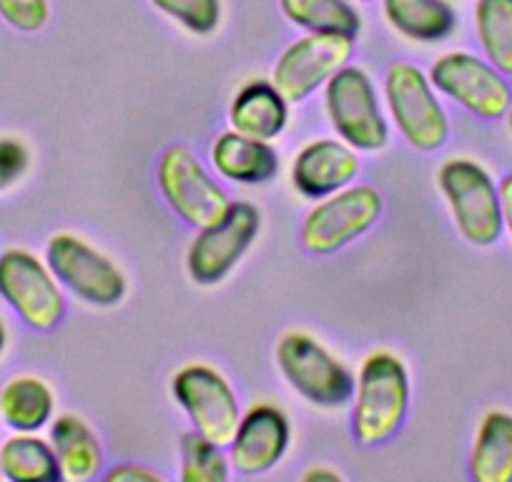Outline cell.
Returning a JSON list of instances; mask_svg holds the SVG:
<instances>
[{
    "mask_svg": "<svg viewBox=\"0 0 512 482\" xmlns=\"http://www.w3.org/2000/svg\"><path fill=\"white\" fill-rule=\"evenodd\" d=\"M410 405V380L402 359L372 352L364 359L354 402V435L362 445H379L400 430Z\"/></svg>",
    "mask_w": 512,
    "mask_h": 482,
    "instance_id": "cell-1",
    "label": "cell"
},
{
    "mask_svg": "<svg viewBox=\"0 0 512 482\" xmlns=\"http://www.w3.org/2000/svg\"><path fill=\"white\" fill-rule=\"evenodd\" d=\"M440 189L450 204L457 229L475 247H490L502 234L500 194L480 164L452 159L440 169Z\"/></svg>",
    "mask_w": 512,
    "mask_h": 482,
    "instance_id": "cell-2",
    "label": "cell"
},
{
    "mask_svg": "<svg viewBox=\"0 0 512 482\" xmlns=\"http://www.w3.org/2000/svg\"><path fill=\"white\" fill-rule=\"evenodd\" d=\"M0 299L38 332L53 329L66 314L56 274L26 249H6L0 254Z\"/></svg>",
    "mask_w": 512,
    "mask_h": 482,
    "instance_id": "cell-3",
    "label": "cell"
},
{
    "mask_svg": "<svg viewBox=\"0 0 512 482\" xmlns=\"http://www.w3.org/2000/svg\"><path fill=\"white\" fill-rule=\"evenodd\" d=\"M387 103L402 136L420 151H435L447 141L450 126L430 81L412 63L397 61L387 71Z\"/></svg>",
    "mask_w": 512,
    "mask_h": 482,
    "instance_id": "cell-4",
    "label": "cell"
},
{
    "mask_svg": "<svg viewBox=\"0 0 512 482\" xmlns=\"http://www.w3.org/2000/svg\"><path fill=\"white\" fill-rule=\"evenodd\" d=\"M277 359L289 385L314 405L342 407L352 397L354 380L347 367L309 334H287L279 342Z\"/></svg>",
    "mask_w": 512,
    "mask_h": 482,
    "instance_id": "cell-5",
    "label": "cell"
},
{
    "mask_svg": "<svg viewBox=\"0 0 512 482\" xmlns=\"http://www.w3.org/2000/svg\"><path fill=\"white\" fill-rule=\"evenodd\" d=\"M46 259L58 282L71 289L83 302H91L96 307H111V304L121 302L126 294V279H123L121 269L101 252L88 247L78 236H53L48 241Z\"/></svg>",
    "mask_w": 512,
    "mask_h": 482,
    "instance_id": "cell-6",
    "label": "cell"
},
{
    "mask_svg": "<svg viewBox=\"0 0 512 482\" xmlns=\"http://www.w3.org/2000/svg\"><path fill=\"white\" fill-rule=\"evenodd\" d=\"M327 113L349 146L377 151L387 144V124L377 106L372 81L362 68L344 66L327 81Z\"/></svg>",
    "mask_w": 512,
    "mask_h": 482,
    "instance_id": "cell-7",
    "label": "cell"
},
{
    "mask_svg": "<svg viewBox=\"0 0 512 482\" xmlns=\"http://www.w3.org/2000/svg\"><path fill=\"white\" fill-rule=\"evenodd\" d=\"M432 86L460 103L475 116L495 121L512 106L510 83L505 73L497 71L490 61H480L472 53H447L432 66Z\"/></svg>",
    "mask_w": 512,
    "mask_h": 482,
    "instance_id": "cell-8",
    "label": "cell"
},
{
    "mask_svg": "<svg viewBox=\"0 0 512 482\" xmlns=\"http://www.w3.org/2000/svg\"><path fill=\"white\" fill-rule=\"evenodd\" d=\"M176 402L184 407L196 432L209 437L214 445H231L239 430V402L229 382L206 365H189L174 377Z\"/></svg>",
    "mask_w": 512,
    "mask_h": 482,
    "instance_id": "cell-9",
    "label": "cell"
},
{
    "mask_svg": "<svg viewBox=\"0 0 512 482\" xmlns=\"http://www.w3.org/2000/svg\"><path fill=\"white\" fill-rule=\"evenodd\" d=\"M159 184L171 209L191 226L216 224L226 216L231 201L216 186L186 146H171L159 164Z\"/></svg>",
    "mask_w": 512,
    "mask_h": 482,
    "instance_id": "cell-10",
    "label": "cell"
},
{
    "mask_svg": "<svg viewBox=\"0 0 512 482\" xmlns=\"http://www.w3.org/2000/svg\"><path fill=\"white\" fill-rule=\"evenodd\" d=\"M354 53V38L342 33H309L289 46L274 66V88L289 103H299L327 83Z\"/></svg>",
    "mask_w": 512,
    "mask_h": 482,
    "instance_id": "cell-11",
    "label": "cell"
},
{
    "mask_svg": "<svg viewBox=\"0 0 512 482\" xmlns=\"http://www.w3.org/2000/svg\"><path fill=\"white\" fill-rule=\"evenodd\" d=\"M259 211L251 204H231L229 211L216 224L204 226L189 247L186 267L194 282L216 284L231 272L241 254L249 249L259 234Z\"/></svg>",
    "mask_w": 512,
    "mask_h": 482,
    "instance_id": "cell-12",
    "label": "cell"
},
{
    "mask_svg": "<svg viewBox=\"0 0 512 482\" xmlns=\"http://www.w3.org/2000/svg\"><path fill=\"white\" fill-rule=\"evenodd\" d=\"M382 211V199L372 186L339 191L309 211L302 226V241L309 252L329 254L342 249L369 229Z\"/></svg>",
    "mask_w": 512,
    "mask_h": 482,
    "instance_id": "cell-13",
    "label": "cell"
},
{
    "mask_svg": "<svg viewBox=\"0 0 512 482\" xmlns=\"http://www.w3.org/2000/svg\"><path fill=\"white\" fill-rule=\"evenodd\" d=\"M289 445V420L272 405H256L231 440V462L244 475H259L279 462Z\"/></svg>",
    "mask_w": 512,
    "mask_h": 482,
    "instance_id": "cell-14",
    "label": "cell"
},
{
    "mask_svg": "<svg viewBox=\"0 0 512 482\" xmlns=\"http://www.w3.org/2000/svg\"><path fill=\"white\" fill-rule=\"evenodd\" d=\"M359 161L342 141H314L299 151L292 169V181L304 196H327L347 186L357 176Z\"/></svg>",
    "mask_w": 512,
    "mask_h": 482,
    "instance_id": "cell-15",
    "label": "cell"
},
{
    "mask_svg": "<svg viewBox=\"0 0 512 482\" xmlns=\"http://www.w3.org/2000/svg\"><path fill=\"white\" fill-rule=\"evenodd\" d=\"M229 118L236 134L272 141L287 126V98L274 88V83L254 81L234 98Z\"/></svg>",
    "mask_w": 512,
    "mask_h": 482,
    "instance_id": "cell-16",
    "label": "cell"
},
{
    "mask_svg": "<svg viewBox=\"0 0 512 482\" xmlns=\"http://www.w3.org/2000/svg\"><path fill=\"white\" fill-rule=\"evenodd\" d=\"M216 171L236 184H264L279 169L277 151L267 141L249 139L244 134H224L211 149Z\"/></svg>",
    "mask_w": 512,
    "mask_h": 482,
    "instance_id": "cell-17",
    "label": "cell"
},
{
    "mask_svg": "<svg viewBox=\"0 0 512 482\" xmlns=\"http://www.w3.org/2000/svg\"><path fill=\"white\" fill-rule=\"evenodd\" d=\"M470 475L477 482H512V415L492 410L482 417L470 457Z\"/></svg>",
    "mask_w": 512,
    "mask_h": 482,
    "instance_id": "cell-18",
    "label": "cell"
},
{
    "mask_svg": "<svg viewBox=\"0 0 512 482\" xmlns=\"http://www.w3.org/2000/svg\"><path fill=\"white\" fill-rule=\"evenodd\" d=\"M53 392L41 377H13L0 390V420L13 432H38L53 417Z\"/></svg>",
    "mask_w": 512,
    "mask_h": 482,
    "instance_id": "cell-19",
    "label": "cell"
},
{
    "mask_svg": "<svg viewBox=\"0 0 512 482\" xmlns=\"http://www.w3.org/2000/svg\"><path fill=\"white\" fill-rule=\"evenodd\" d=\"M51 447L66 480H88L101 467V447L81 417H58L51 427Z\"/></svg>",
    "mask_w": 512,
    "mask_h": 482,
    "instance_id": "cell-20",
    "label": "cell"
},
{
    "mask_svg": "<svg viewBox=\"0 0 512 482\" xmlns=\"http://www.w3.org/2000/svg\"><path fill=\"white\" fill-rule=\"evenodd\" d=\"M0 472L13 482H53L63 477L51 442L33 432H16L0 445Z\"/></svg>",
    "mask_w": 512,
    "mask_h": 482,
    "instance_id": "cell-21",
    "label": "cell"
},
{
    "mask_svg": "<svg viewBox=\"0 0 512 482\" xmlns=\"http://www.w3.org/2000/svg\"><path fill=\"white\" fill-rule=\"evenodd\" d=\"M384 16L402 36L422 43L450 36L457 21L447 0H384Z\"/></svg>",
    "mask_w": 512,
    "mask_h": 482,
    "instance_id": "cell-22",
    "label": "cell"
},
{
    "mask_svg": "<svg viewBox=\"0 0 512 482\" xmlns=\"http://www.w3.org/2000/svg\"><path fill=\"white\" fill-rule=\"evenodd\" d=\"M475 26L487 61L512 76V0H477Z\"/></svg>",
    "mask_w": 512,
    "mask_h": 482,
    "instance_id": "cell-23",
    "label": "cell"
},
{
    "mask_svg": "<svg viewBox=\"0 0 512 482\" xmlns=\"http://www.w3.org/2000/svg\"><path fill=\"white\" fill-rule=\"evenodd\" d=\"M284 16L312 33L357 36L362 21L347 0H279Z\"/></svg>",
    "mask_w": 512,
    "mask_h": 482,
    "instance_id": "cell-24",
    "label": "cell"
},
{
    "mask_svg": "<svg viewBox=\"0 0 512 482\" xmlns=\"http://www.w3.org/2000/svg\"><path fill=\"white\" fill-rule=\"evenodd\" d=\"M181 480L184 482H224L229 467L219 445L201 432H189L181 440Z\"/></svg>",
    "mask_w": 512,
    "mask_h": 482,
    "instance_id": "cell-25",
    "label": "cell"
},
{
    "mask_svg": "<svg viewBox=\"0 0 512 482\" xmlns=\"http://www.w3.org/2000/svg\"><path fill=\"white\" fill-rule=\"evenodd\" d=\"M151 3L194 33H211L221 21V0H151Z\"/></svg>",
    "mask_w": 512,
    "mask_h": 482,
    "instance_id": "cell-26",
    "label": "cell"
},
{
    "mask_svg": "<svg viewBox=\"0 0 512 482\" xmlns=\"http://www.w3.org/2000/svg\"><path fill=\"white\" fill-rule=\"evenodd\" d=\"M0 18L21 33H36L51 18L48 0H0Z\"/></svg>",
    "mask_w": 512,
    "mask_h": 482,
    "instance_id": "cell-27",
    "label": "cell"
},
{
    "mask_svg": "<svg viewBox=\"0 0 512 482\" xmlns=\"http://www.w3.org/2000/svg\"><path fill=\"white\" fill-rule=\"evenodd\" d=\"M31 166V151L21 139L0 136V191L11 189Z\"/></svg>",
    "mask_w": 512,
    "mask_h": 482,
    "instance_id": "cell-28",
    "label": "cell"
},
{
    "mask_svg": "<svg viewBox=\"0 0 512 482\" xmlns=\"http://www.w3.org/2000/svg\"><path fill=\"white\" fill-rule=\"evenodd\" d=\"M108 480L116 482V480H146V482H159V475L146 467H134V465H123L116 467V470L108 472Z\"/></svg>",
    "mask_w": 512,
    "mask_h": 482,
    "instance_id": "cell-29",
    "label": "cell"
},
{
    "mask_svg": "<svg viewBox=\"0 0 512 482\" xmlns=\"http://www.w3.org/2000/svg\"><path fill=\"white\" fill-rule=\"evenodd\" d=\"M497 194H500V211H502V224L507 226L512 236V174H507L505 179L497 186Z\"/></svg>",
    "mask_w": 512,
    "mask_h": 482,
    "instance_id": "cell-30",
    "label": "cell"
},
{
    "mask_svg": "<svg viewBox=\"0 0 512 482\" xmlns=\"http://www.w3.org/2000/svg\"><path fill=\"white\" fill-rule=\"evenodd\" d=\"M312 480H342V475H339L337 470H327V467H314V470H309L307 475H304V482H312Z\"/></svg>",
    "mask_w": 512,
    "mask_h": 482,
    "instance_id": "cell-31",
    "label": "cell"
},
{
    "mask_svg": "<svg viewBox=\"0 0 512 482\" xmlns=\"http://www.w3.org/2000/svg\"><path fill=\"white\" fill-rule=\"evenodd\" d=\"M6 344H8V329H6V322L0 319V354H3Z\"/></svg>",
    "mask_w": 512,
    "mask_h": 482,
    "instance_id": "cell-32",
    "label": "cell"
},
{
    "mask_svg": "<svg viewBox=\"0 0 512 482\" xmlns=\"http://www.w3.org/2000/svg\"><path fill=\"white\" fill-rule=\"evenodd\" d=\"M510 129H512V113H510Z\"/></svg>",
    "mask_w": 512,
    "mask_h": 482,
    "instance_id": "cell-33",
    "label": "cell"
},
{
    "mask_svg": "<svg viewBox=\"0 0 512 482\" xmlns=\"http://www.w3.org/2000/svg\"><path fill=\"white\" fill-rule=\"evenodd\" d=\"M362 3H369V0H362Z\"/></svg>",
    "mask_w": 512,
    "mask_h": 482,
    "instance_id": "cell-34",
    "label": "cell"
}]
</instances>
